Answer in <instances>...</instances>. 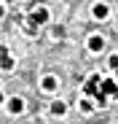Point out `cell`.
<instances>
[{"label":"cell","mask_w":118,"mask_h":124,"mask_svg":"<svg viewBox=\"0 0 118 124\" xmlns=\"http://www.w3.org/2000/svg\"><path fill=\"white\" fill-rule=\"evenodd\" d=\"M99 73H91L89 78H86V84H83V97H94L97 92H99Z\"/></svg>","instance_id":"obj_1"},{"label":"cell","mask_w":118,"mask_h":124,"mask_svg":"<svg viewBox=\"0 0 118 124\" xmlns=\"http://www.w3.org/2000/svg\"><path fill=\"white\" fill-rule=\"evenodd\" d=\"M99 92L110 100V97H118V84L115 78H99Z\"/></svg>","instance_id":"obj_2"},{"label":"cell","mask_w":118,"mask_h":124,"mask_svg":"<svg viewBox=\"0 0 118 124\" xmlns=\"http://www.w3.org/2000/svg\"><path fill=\"white\" fill-rule=\"evenodd\" d=\"M86 49H89L91 54H99V51L105 49V38H102L99 32H91V35H89V40H86Z\"/></svg>","instance_id":"obj_3"},{"label":"cell","mask_w":118,"mask_h":124,"mask_svg":"<svg viewBox=\"0 0 118 124\" xmlns=\"http://www.w3.org/2000/svg\"><path fill=\"white\" fill-rule=\"evenodd\" d=\"M48 22V8L46 6H38L30 11V24H46Z\"/></svg>","instance_id":"obj_4"},{"label":"cell","mask_w":118,"mask_h":124,"mask_svg":"<svg viewBox=\"0 0 118 124\" xmlns=\"http://www.w3.org/2000/svg\"><path fill=\"white\" fill-rule=\"evenodd\" d=\"M40 89H43V92H48V94H54V92L59 89V78H56V76H43Z\"/></svg>","instance_id":"obj_5"},{"label":"cell","mask_w":118,"mask_h":124,"mask_svg":"<svg viewBox=\"0 0 118 124\" xmlns=\"http://www.w3.org/2000/svg\"><path fill=\"white\" fill-rule=\"evenodd\" d=\"M91 16H94V19H99V22H102V19H107V16H110V6H107V3H94Z\"/></svg>","instance_id":"obj_6"},{"label":"cell","mask_w":118,"mask_h":124,"mask_svg":"<svg viewBox=\"0 0 118 124\" xmlns=\"http://www.w3.org/2000/svg\"><path fill=\"white\" fill-rule=\"evenodd\" d=\"M8 111H11L13 116H16V113H24V100H22V97H11V100H8Z\"/></svg>","instance_id":"obj_7"},{"label":"cell","mask_w":118,"mask_h":124,"mask_svg":"<svg viewBox=\"0 0 118 124\" xmlns=\"http://www.w3.org/2000/svg\"><path fill=\"white\" fill-rule=\"evenodd\" d=\"M51 113H54V116H65V113H67V102H65V100H54V102H51Z\"/></svg>","instance_id":"obj_8"},{"label":"cell","mask_w":118,"mask_h":124,"mask_svg":"<svg viewBox=\"0 0 118 124\" xmlns=\"http://www.w3.org/2000/svg\"><path fill=\"white\" fill-rule=\"evenodd\" d=\"M0 68H3V70H13L16 68V59L8 54V57H3V59H0Z\"/></svg>","instance_id":"obj_9"},{"label":"cell","mask_w":118,"mask_h":124,"mask_svg":"<svg viewBox=\"0 0 118 124\" xmlns=\"http://www.w3.org/2000/svg\"><path fill=\"white\" fill-rule=\"evenodd\" d=\"M78 105H81V111H83V113H91V111H94V108H97V105H94V102H91V100H89V97H83V100H81V102H78Z\"/></svg>","instance_id":"obj_10"},{"label":"cell","mask_w":118,"mask_h":124,"mask_svg":"<svg viewBox=\"0 0 118 124\" xmlns=\"http://www.w3.org/2000/svg\"><path fill=\"white\" fill-rule=\"evenodd\" d=\"M107 65H110V70H113V73L118 70V54H110V57H107Z\"/></svg>","instance_id":"obj_11"},{"label":"cell","mask_w":118,"mask_h":124,"mask_svg":"<svg viewBox=\"0 0 118 124\" xmlns=\"http://www.w3.org/2000/svg\"><path fill=\"white\" fill-rule=\"evenodd\" d=\"M3 57H8V49H6V46H0V59H3Z\"/></svg>","instance_id":"obj_12"},{"label":"cell","mask_w":118,"mask_h":124,"mask_svg":"<svg viewBox=\"0 0 118 124\" xmlns=\"http://www.w3.org/2000/svg\"><path fill=\"white\" fill-rule=\"evenodd\" d=\"M3 16H6V8H3V6H0V19H3Z\"/></svg>","instance_id":"obj_13"},{"label":"cell","mask_w":118,"mask_h":124,"mask_svg":"<svg viewBox=\"0 0 118 124\" xmlns=\"http://www.w3.org/2000/svg\"><path fill=\"white\" fill-rule=\"evenodd\" d=\"M3 100H6V97H3V92H0V102H3Z\"/></svg>","instance_id":"obj_14"},{"label":"cell","mask_w":118,"mask_h":124,"mask_svg":"<svg viewBox=\"0 0 118 124\" xmlns=\"http://www.w3.org/2000/svg\"><path fill=\"white\" fill-rule=\"evenodd\" d=\"M115 84H118V70H115Z\"/></svg>","instance_id":"obj_15"}]
</instances>
